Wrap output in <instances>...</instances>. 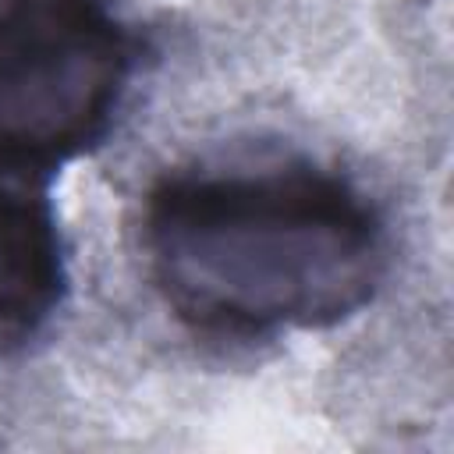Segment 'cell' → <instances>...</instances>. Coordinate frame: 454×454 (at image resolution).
I'll return each mask as SVG.
<instances>
[{
	"label": "cell",
	"mask_w": 454,
	"mask_h": 454,
	"mask_svg": "<svg viewBox=\"0 0 454 454\" xmlns=\"http://www.w3.org/2000/svg\"><path fill=\"white\" fill-rule=\"evenodd\" d=\"M67 298V248L46 181L0 170V362L35 340Z\"/></svg>",
	"instance_id": "obj_3"
},
{
	"label": "cell",
	"mask_w": 454,
	"mask_h": 454,
	"mask_svg": "<svg viewBox=\"0 0 454 454\" xmlns=\"http://www.w3.org/2000/svg\"><path fill=\"white\" fill-rule=\"evenodd\" d=\"M142 255L188 333L259 344L369 309L390 273V231L348 174L316 160L199 163L145 192Z\"/></svg>",
	"instance_id": "obj_1"
},
{
	"label": "cell",
	"mask_w": 454,
	"mask_h": 454,
	"mask_svg": "<svg viewBox=\"0 0 454 454\" xmlns=\"http://www.w3.org/2000/svg\"><path fill=\"white\" fill-rule=\"evenodd\" d=\"M138 67L110 0H0V170L50 181L99 149Z\"/></svg>",
	"instance_id": "obj_2"
}]
</instances>
